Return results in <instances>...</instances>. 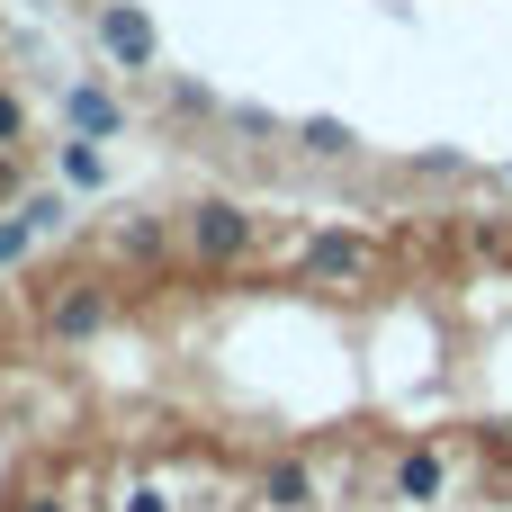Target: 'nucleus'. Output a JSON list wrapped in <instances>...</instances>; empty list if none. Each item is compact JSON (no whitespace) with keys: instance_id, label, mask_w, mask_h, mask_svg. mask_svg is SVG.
I'll return each mask as SVG.
<instances>
[{"instance_id":"f257e3e1","label":"nucleus","mask_w":512,"mask_h":512,"mask_svg":"<svg viewBox=\"0 0 512 512\" xmlns=\"http://www.w3.org/2000/svg\"><path fill=\"white\" fill-rule=\"evenodd\" d=\"M171 225H180V261H198V270H243L261 252V216L225 189H198Z\"/></svg>"},{"instance_id":"f03ea898","label":"nucleus","mask_w":512,"mask_h":512,"mask_svg":"<svg viewBox=\"0 0 512 512\" xmlns=\"http://www.w3.org/2000/svg\"><path fill=\"white\" fill-rule=\"evenodd\" d=\"M108 324H117V279H108V270H63V279L36 288V333L63 342V351L99 342Z\"/></svg>"},{"instance_id":"7ed1b4c3","label":"nucleus","mask_w":512,"mask_h":512,"mask_svg":"<svg viewBox=\"0 0 512 512\" xmlns=\"http://www.w3.org/2000/svg\"><path fill=\"white\" fill-rule=\"evenodd\" d=\"M90 36H99L108 72H162V27H153V9H144V0H99Z\"/></svg>"},{"instance_id":"20e7f679","label":"nucleus","mask_w":512,"mask_h":512,"mask_svg":"<svg viewBox=\"0 0 512 512\" xmlns=\"http://www.w3.org/2000/svg\"><path fill=\"white\" fill-rule=\"evenodd\" d=\"M54 117H63V135H90V144H126V99H117L108 81H63Z\"/></svg>"},{"instance_id":"39448f33","label":"nucleus","mask_w":512,"mask_h":512,"mask_svg":"<svg viewBox=\"0 0 512 512\" xmlns=\"http://www.w3.org/2000/svg\"><path fill=\"white\" fill-rule=\"evenodd\" d=\"M315 288H360L369 270H378V252H369V234H342V225H324V234H306V261H297Z\"/></svg>"},{"instance_id":"423d86ee","label":"nucleus","mask_w":512,"mask_h":512,"mask_svg":"<svg viewBox=\"0 0 512 512\" xmlns=\"http://www.w3.org/2000/svg\"><path fill=\"white\" fill-rule=\"evenodd\" d=\"M261 504H270V512H324V477H315L306 459L279 450V459L261 468Z\"/></svg>"},{"instance_id":"0eeeda50","label":"nucleus","mask_w":512,"mask_h":512,"mask_svg":"<svg viewBox=\"0 0 512 512\" xmlns=\"http://www.w3.org/2000/svg\"><path fill=\"white\" fill-rule=\"evenodd\" d=\"M441 495H450V450L441 441H414L396 459V504H441Z\"/></svg>"},{"instance_id":"6e6552de","label":"nucleus","mask_w":512,"mask_h":512,"mask_svg":"<svg viewBox=\"0 0 512 512\" xmlns=\"http://www.w3.org/2000/svg\"><path fill=\"white\" fill-rule=\"evenodd\" d=\"M54 180L81 189V198H99V189H108V144H90V135H54Z\"/></svg>"},{"instance_id":"1a4fd4ad","label":"nucleus","mask_w":512,"mask_h":512,"mask_svg":"<svg viewBox=\"0 0 512 512\" xmlns=\"http://www.w3.org/2000/svg\"><path fill=\"white\" fill-rule=\"evenodd\" d=\"M171 252H180V225H171V216H117V261L153 270V261H171Z\"/></svg>"},{"instance_id":"9d476101","label":"nucleus","mask_w":512,"mask_h":512,"mask_svg":"<svg viewBox=\"0 0 512 512\" xmlns=\"http://www.w3.org/2000/svg\"><path fill=\"white\" fill-rule=\"evenodd\" d=\"M297 144H306L315 162H351V153H360V126H351V117H297Z\"/></svg>"},{"instance_id":"9b49d317","label":"nucleus","mask_w":512,"mask_h":512,"mask_svg":"<svg viewBox=\"0 0 512 512\" xmlns=\"http://www.w3.org/2000/svg\"><path fill=\"white\" fill-rule=\"evenodd\" d=\"M27 135H36V117H27V99L0 81V153H27Z\"/></svg>"},{"instance_id":"f8f14e48","label":"nucleus","mask_w":512,"mask_h":512,"mask_svg":"<svg viewBox=\"0 0 512 512\" xmlns=\"http://www.w3.org/2000/svg\"><path fill=\"white\" fill-rule=\"evenodd\" d=\"M36 243H45V234H36V225H27V216L9 207V216H0V270H18V261H27Z\"/></svg>"},{"instance_id":"ddd939ff","label":"nucleus","mask_w":512,"mask_h":512,"mask_svg":"<svg viewBox=\"0 0 512 512\" xmlns=\"http://www.w3.org/2000/svg\"><path fill=\"white\" fill-rule=\"evenodd\" d=\"M171 108H180V117H207L216 90H207V81H171Z\"/></svg>"},{"instance_id":"4468645a","label":"nucleus","mask_w":512,"mask_h":512,"mask_svg":"<svg viewBox=\"0 0 512 512\" xmlns=\"http://www.w3.org/2000/svg\"><path fill=\"white\" fill-rule=\"evenodd\" d=\"M459 162H468V153H459V144H423V153H414V171H432V180H450V171H459Z\"/></svg>"},{"instance_id":"2eb2a0df","label":"nucleus","mask_w":512,"mask_h":512,"mask_svg":"<svg viewBox=\"0 0 512 512\" xmlns=\"http://www.w3.org/2000/svg\"><path fill=\"white\" fill-rule=\"evenodd\" d=\"M225 117H234V126H243V135H279V117H270V108H252V99H234V108H225Z\"/></svg>"},{"instance_id":"dca6fc26","label":"nucleus","mask_w":512,"mask_h":512,"mask_svg":"<svg viewBox=\"0 0 512 512\" xmlns=\"http://www.w3.org/2000/svg\"><path fill=\"white\" fill-rule=\"evenodd\" d=\"M117 512H171V495H162V486H126V504Z\"/></svg>"},{"instance_id":"f3484780","label":"nucleus","mask_w":512,"mask_h":512,"mask_svg":"<svg viewBox=\"0 0 512 512\" xmlns=\"http://www.w3.org/2000/svg\"><path fill=\"white\" fill-rule=\"evenodd\" d=\"M18 512H72V504H63V495H27Z\"/></svg>"},{"instance_id":"a211bd4d","label":"nucleus","mask_w":512,"mask_h":512,"mask_svg":"<svg viewBox=\"0 0 512 512\" xmlns=\"http://www.w3.org/2000/svg\"><path fill=\"white\" fill-rule=\"evenodd\" d=\"M504 180H512V162H504Z\"/></svg>"}]
</instances>
